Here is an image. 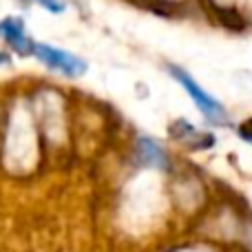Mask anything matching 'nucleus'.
I'll list each match as a JSON object with an SVG mask.
<instances>
[{"label": "nucleus", "mask_w": 252, "mask_h": 252, "mask_svg": "<svg viewBox=\"0 0 252 252\" xmlns=\"http://www.w3.org/2000/svg\"><path fill=\"white\" fill-rule=\"evenodd\" d=\"M168 73L173 75L175 80H177L179 87L186 91V95L190 97L192 102H195L197 111H199V113L204 115V118L208 120L210 124H217V126L228 124V111L223 109V104L215 95H210V93L206 91V89L201 87V84L197 82V80L192 78L190 73H188V71H184L182 66L170 64L168 66Z\"/></svg>", "instance_id": "f257e3e1"}, {"label": "nucleus", "mask_w": 252, "mask_h": 252, "mask_svg": "<svg viewBox=\"0 0 252 252\" xmlns=\"http://www.w3.org/2000/svg\"><path fill=\"white\" fill-rule=\"evenodd\" d=\"M31 56H35L47 69L58 71L66 78H80L87 73V62L73 53L64 51L60 47H53L47 42H33L31 44Z\"/></svg>", "instance_id": "f03ea898"}, {"label": "nucleus", "mask_w": 252, "mask_h": 252, "mask_svg": "<svg viewBox=\"0 0 252 252\" xmlns=\"http://www.w3.org/2000/svg\"><path fill=\"white\" fill-rule=\"evenodd\" d=\"M0 38L18 53V56H29L33 40H29L25 31V22L20 18H2L0 20Z\"/></svg>", "instance_id": "7ed1b4c3"}, {"label": "nucleus", "mask_w": 252, "mask_h": 252, "mask_svg": "<svg viewBox=\"0 0 252 252\" xmlns=\"http://www.w3.org/2000/svg\"><path fill=\"white\" fill-rule=\"evenodd\" d=\"M170 133L175 135L177 139H182V142L190 144L192 148H208L215 144V137L210 133H199V130L195 128L192 124H188L186 120H177L175 126L170 128Z\"/></svg>", "instance_id": "20e7f679"}, {"label": "nucleus", "mask_w": 252, "mask_h": 252, "mask_svg": "<svg viewBox=\"0 0 252 252\" xmlns=\"http://www.w3.org/2000/svg\"><path fill=\"white\" fill-rule=\"evenodd\" d=\"M139 153H142L144 161H146L148 166H157V168H164L166 166V153L161 151L159 144L153 142L151 137L139 139Z\"/></svg>", "instance_id": "39448f33"}, {"label": "nucleus", "mask_w": 252, "mask_h": 252, "mask_svg": "<svg viewBox=\"0 0 252 252\" xmlns=\"http://www.w3.org/2000/svg\"><path fill=\"white\" fill-rule=\"evenodd\" d=\"M33 2H38L42 9H47V11L51 13H62L66 9L64 0H33Z\"/></svg>", "instance_id": "423d86ee"}, {"label": "nucleus", "mask_w": 252, "mask_h": 252, "mask_svg": "<svg viewBox=\"0 0 252 252\" xmlns=\"http://www.w3.org/2000/svg\"><path fill=\"white\" fill-rule=\"evenodd\" d=\"M239 137L252 144V118H250V120H246V122L239 126Z\"/></svg>", "instance_id": "0eeeda50"}, {"label": "nucleus", "mask_w": 252, "mask_h": 252, "mask_svg": "<svg viewBox=\"0 0 252 252\" xmlns=\"http://www.w3.org/2000/svg\"><path fill=\"white\" fill-rule=\"evenodd\" d=\"M7 62H9V56H4V53H0V66H2V64H7Z\"/></svg>", "instance_id": "6e6552de"}, {"label": "nucleus", "mask_w": 252, "mask_h": 252, "mask_svg": "<svg viewBox=\"0 0 252 252\" xmlns=\"http://www.w3.org/2000/svg\"><path fill=\"white\" fill-rule=\"evenodd\" d=\"M250 82H252V75H250Z\"/></svg>", "instance_id": "1a4fd4ad"}]
</instances>
